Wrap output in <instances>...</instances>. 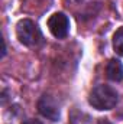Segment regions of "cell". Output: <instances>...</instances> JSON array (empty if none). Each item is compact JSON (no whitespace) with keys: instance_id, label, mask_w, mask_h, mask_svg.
<instances>
[{"instance_id":"8","label":"cell","mask_w":123,"mask_h":124,"mask_svg":"<svg viewBox=\"0 0 123 124\" xmlns=\"http://www.w3.org/2000/svg\"><path fill=\"white\" fill-rule=\"evenodd\" d=\"M96 124H112V123H110L109 120H106V118H100V120H98Z\"/></svg>"},{"instance_id":"7","label":"cell","mask_w":123,"mask_h":124,"mask_svg":"<svg viewBox=\"0 0 123 124\" xmlns=\"http://www.w3.org/2000/svg\"><path fill=\"white\" fill-rule=\"evenodd\" d=\"M22 124H42L39 120H33V118H29V120H25Z\"/></svg>"},{"instance_id":"6","label":"cell","mask_w":123,"mask_h":124,"mask_svg":"<svg viewBox=\"0 0 123 124\" xmlns=\"http://www.w3.org/2000/svg\"><path fill=\"white\" fill-rule=\"evenodd\" d=\"M113 49L117 55H123V26L113 35Z\"/></svg>"},{"instance_id":"4","label":"cell","mask_w":123,"mask_h":124,"mask_svg":"<svg viewBox=\"0 0 123 124\" xmlns=\"http://www.w3.org/2000/svg\"><path fill=\"white\" fill-rule=\"evenodd\" d=\"M48 29L51 32V35L57 39H64L67 38L68 32H70V19L65 13L57 12L54 13L49 19H48Z\"/></svg>"},{"instance_id":"2","label":"cell","mask_w":123,"mask_h":124,"mask_svg":"<svg viewBox=\"0 0 123 124\" xmlns=\"http://www.w3.org/2000/svg\"><path fill=\"white\" fill-rule=\"evenodd\" d=\"M16 36H18V39H19V42L22 45L29 46V48L41 45L42 40H44L41 29L31 19H22V20L18 22V25H16Z\"/></svg>"},{"instance_id":"1","label":"cell","mask_w":123,"mask_h":124,"mask_svg":"<svg viewBox=\"0 0 123 124\" xmlns=\"http://www.w3.org/2000/svg\"><path fill=\"white\" fill-rule=\"evenodd\" d=\"M119 102V94L117 91L110 87V85H96L90 93L88 97V104L93 108L98 110V111H109L113 110Z\"/></svg>"},{"instance_id":"3","label":"cell","mask_w":123,"mask_h":124,"mask_svg":"<svg viewBox=\"0 0 123 124\" xmlns=\"http://www.w3.org/2000/svg\"><path fill=\"white\" fill-rule=\"evenodd\" d=\"M38 111L42 117L51 120V121H58L61 118V108H60V104L58 101L49 95V94H44L39 100H38Z\"/></svg>"},{"instance_id":"5","label":"cell","mask_w":123,"mask_h":124,"mask_svg":"<svg viewBox=\"0 0 123 124\" xmlns=\"http://www.w3.org/2000/svg\"><path fill=\"white\" fill-rule=\"evenodd\" d=\"M106 75L113 82H120L123 79V65L116 58H112L106 65Z\"/></svg>"}]
</instances>
